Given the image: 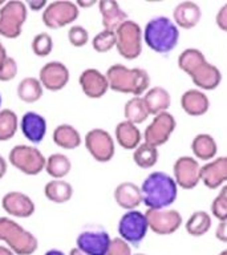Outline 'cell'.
Listing matches in <instances>:
<instances>
[{
    "instance_id": "8992f818",
    "label": "cell",
    "mask_w": 227,
    "mask_h": 255,
    "mask_svg": "<svg viewBox=\"0 0 227 255\" xmlns=\"http://www.w3.org/2000/svg\"><path fill=\"white\" fill-rule=\"evenodd\" d=\"M8 161L12 166L25 175H37L45 169L47 157L35 145L19 143L12 147Z\"/></svg>"
},
{
    "instance_id": "8d00e7d4",
    "label": "cell",
    "mask_w": 227,
    "mask_h": 255,
    "mask_svg": "<svg viewBox=\"0 0 227 255\" xmlns=\"http://www.w3.org/2000/svg\"><path fill=\"white\" fill-rule=\"evenodd\" d=\"M53 39L48 32H40L32 39L31 49L37 57H47L53 51Z\"/></svg>"
},
{
    "instance_id": "6f0895ef",
    "label": "cell",
    "mask_w": 227,
    "mask_h": 255,
    "mask_svg": "<svg viewBox=\"0 0 227 255\" xmlns=\"http://www.w3.org/2000/svg\"><path fill=\"white\" fill-rule=\"evenodd\" d=\"M133 255H146V254H142V253H137V254H133Z\"/></svg>"
},
{
    "instance_id": "d590c367",
    "label": "cell",
    "mask_w": 227,
    "mask_h": 255,
    "mask_svg": "<svg viewBox=\"0 0 227 255\" xmlns=\"http://www.w3.org/2000/svg\"><path fill=\"white\" fill-rule=\"evenodd\" d=\"M20 120L12 109H1L0 111V141L5 142L13 138L19 129Z\"/></svg>"
},
{
    "instance_id": "277c9868",
    "label": "cell",
    "mask_w": 227,
    "mask_h": 255,
    "mask_svg": "<svg viewBox=\"0 0 227 255\" xmlns=\"http://www.w3.org/2000/svg\"><path fill=\"white\" fill-rule=\"evenodd\" d=\"M0 241L16 255H32L39 247L36 235L9 217H0Z\"/></svg>"
},
{
    "instance_id": "9f6ffc18",
    "label": "cell",
    "mask_w": 227,
    "mask_h": 255,
    "mask_svg": "<svg viewBox=\"0 0 227 255\" xmlns=\"http://www.w3.org/2000/svg\"><path fill=\"white\" fill-rule=\"evenodd\" d=\"M4 3H5V0H0V8L3 7V5H4Z\"/></svg>"
},
{
    "instance_id": "816d5d0a",
    "label": "cell",
    "mask_w": 227,
    "mask_h": 255,
    "mask_svg": "<svg viewBox=\"0 0 227 255\" xmlns=\"http://www.w3.org/2000/svg\"><path fill=\"white\" fill-rule=\"evenodd\" d=\"M219 194H222L225 198H227V183H225L222 186V189H221V191H219Z\"/></svg>"
},
{
    "instance_id": "681fc988",
    "label": "cell",
    "mask_w": 227,
    "mask_h": 255,
    "mask_svg": "<svg viewBox=\"0 0 227 255\" xmlns=\"http://www.w3.org/2000/svg\"><path fill=\"white\" fill-rule=\"evenodd\" d=\"M44 255H67V254H65L64 251L59 250V249H51V250H48Z\"/></svg>"
},
{
    "instance_id": "7a4b0ae2",
    "label": "cell",
    "mask_w": 227,
    "mask_h": 255,
    "mask_svg": "<svg viewBox=\"0 0 227 255\" xmlns=\"http://www.w3.org/2000/svg\"><path fill=\"white\" fill-rule=\"evenodd\" d=\"M109 89L125 95L143 96L150 88V75L143 68H127L123 64H113L105 73Z\"/></svg>"
},
{
    "instance_id": "f1b7e54d",
    "label": "cell",
    "mask_w": 227,
    "mask_h": 255,
    "mask_svg": "<svg viewBox=\"0 0 227 255\" xmlns=\"http://www.w3.org/2000/svg\"><path fill=\"white\" fill-rule=\"evenodd\" d=\"M44 194L48 201L61 205L69 202L73 197V186L64 179H52L45 183Z\"/></svg>"
},
{
    "instance_id": "44dd1931",
    "label": "cell",
    "mask_w": 227,
    "mask_h": 255,
    "mask_svg": "<svg viewBox=\"0 0 227 255\" xmlns=\"http://www.w3.org/2000/svg\"><path fill=\"white\" fill-rule=\"evenodd\" d=\"M115 203L123 210H137V207L142 203L141 187L130 181H123L115 186L113 191Z\"/></svg>"
},
{
    "instance_id": "c3c4849f",
    "label": "cell",
    "mask_w": 227,
    "mask_h": 255,
    "mask_svg": "<svg viewBox=\"0 0 227 255\" xmlns=\"http://www.w3.org/2000/svg\"><path fill=\"white\" fill-rule=\"evenodd\" d=\"M0 255H16L13 251L7 246H3V245H0Z\"/></svg>"
},
{
    "instance_id": "f546056e",
    "label": "cell",
    "mask_w": 227,
    "mask_h": 255,
    "mask_svg": "<svg viewBox=\"0 0 227 255\" xmlns=\"http://www.w3.org/2000/svg\"><path fill=\"white\" fill-rule=\"evenodd\" d=\"M16 93L23 103L27 104H33L37 103L41 97H43L44 88L41 83L39 81L37 77H24L16 88Z\"/></svg>"
},
{
    "instance_id": "4fadbf2b",
    "label": "cell",
    "mask_w": 227,
    "mask_h": 255,
    "mask_svg": "<svg viewBox=\"0 0 227 255\" xmlns=\"http://www.w3.org/2000/svg\"><path fill=\"white\" fill-rule=\"evenodd\" d=\"M149 230L157 235H170L178 230L183 222L181 213L175 209H147L145 211Z\"/></svg>"
},
{
    "instance_id": "ffe728a7",
    "label": "cell",
    "mask_w": 227,
    "mask_h": 255,
    "mask_svg": "<svg viewBox=\"0 0 227 255\" xmlns=\"http://www.w3.org/2000/svg\"><path fill=\"white\" fill-rule=\"evenodd\" d=\"M202 19V9L198 4L191 0L181 1L173 9V21L178 28L191 29L197 27Z\"/></svg>"
},
{
    "instance_id": "9c48e42d",
    "label": "cell",
    "mask_w": 227,
    "mask_h": 255,
    "mask_svg": "<svg viewBox=\"0 0 227 255\" xmlns=\"http://www.w3.org/2000/svg\"><path fill=\"white\" fill-rule=\"evenodd\" d=\"M117 231L119 238L126 241L130 246H138L149 231L146 215L139 210H129L123 213L118 221Z\"/></svg>"
},
{
    "instance_id": "4316f807",
    "label": "cell",
    "mask_w": 227,
    "mask_h": 255,
    "mask_svg": "<svg viewBox=\"0 0 227 255\" xmlns=\"http://www.w3.org/2000/svg\"><path fill=\"white\" fill-rule=\"evenodd\" d=\"M53 142L61 149L67 150H73L81 146L83 143V137L77 128H75L71 124H60L55 128L53 134H52Z\"/></svg>"
},
{
    "instance_id": "f5cc1de1",
    "label": "cell",
    "mask_w": 227,
    "mask_h": 255,
    "mask_svg": "<svg viewBox=\"0 0 227 255\" xmlns=\"http://www.w3.org/2000/svg\"><path fill=\"white\" fill-rule=\"evenodd\" d=\"M4 49H5V47H4L3 43H1V40H0V52L4 51Z\"/></svg>"
},
{
    "instance_id": "74e56055",
    "label": "cell",
    "mask_w": 227,
    "mask_h": 255,
    "mask_svg": "<svg viewBox=\"0 0 227 255\" xmlns=\"http://www.w3.org/2000/svg\"><path fill=\"white\" fill-rule=\"evenodd\" d=\"M92 47L99 53H107L115 47V33L109 29L100 31L97 35L92 39Z\"/></svg>"
},
{
    "instance_id": "30bf717a",
    "label": "cell",
    "mask_w": 227,
    "mask_h": 255,
    "mask_svg": "<svg viewBox=\"0 0 227 255\" xmlns=\"http://www.w3.org/2000/svg\"><path fill=\"white\" fill-rule=\"evenodd\" d=\"M112 238L103 226L88 225L76 238V247L87 255H107Z\"/></svg>"
},
{
    "instance_id": "e575fe53",
    "label": "cell",
    "mask_w": 227,
    "mask_h": 255,
    "mask_svg": "<svg viewBox=\"0 0 227 255\" xmlns=\"http://www.w3.org/2000/svg\"><path fill=\"white\" fill-rule=\"evenodd\" d=\"M158 147L153 146L150 143L141 142L133 150V161L141 169H151L158 162Z\"/></svg>"
},
{
    "instance_id": "b9f144b4",
    "label": "cell",
    "mask_w": 227,
    "mask_h": 255,
    "mask_svg": "<svg viewBox=\"0 0 227 255\" xmlns=\"http://www.w3.org/2000/svg\"><path fill=\"white\" fill-rule=\"evenodd\" d=\"M211 214L218 221L227 219V198L222 194H218L211 202Z\"/></svg>"
},
{
    "instance_id": "9a60e30c",
    "label": "cell",
    "mask_w": 227,
    "mask_h": 255,
    "mask_svg": "<svg viewBox=\"0 0 227 255\" xmlns=\"http://www.w3.org/2000/svg\"><path fill=\"white\" fill-rule=\"evenodd\" d=\"M37 79L44 89H48L51 92H59L68 85L69 80H71V72L65 64L53 60V61H48L40 68Z\"/></svg>"
},
{
    "instance_id": "7c38bea8",
    "label": "cell",
    "mask_w": 227,
    "mask_h": 255,
    "mask_svg": "<svg viewBox=\"0 0 227 255\" xmlns=\"http://www.w3.org/2000/svg\"><path fill=\"white\" fill-rule=\"evenodd\" d=\"M177 128L175 117L170 112H162L154 116L151 123L149 124L143 131V142L150 143L153 146H162L170 139L171 134L174 133Z\"/></svg>"
},
{
    "instance_id": "db71d44e",
    "label": "cell",
    "mask_w": 227,
    "mask_h": 255,
    "mask_svg": "<svg viewBox=\"0 0 227 255\" xmlns=\"http://www.w3.org/2000/svg\"><path fill=\"white\" fill-rule=\"evenodd\" d=\"M218 255H227V249L226 250H223V251H221V253H219Z\"/></svg>"
},
{
    "instance_id": "7dc6e473",
    "label": "cell",
    "mask_w": 227,
    "mask_h": 255,
    "mask_svg": "<svg viewBox=\"0 0 227 255\" xmlns=\"http://www.w3.org/2000/svg\"><path fill=\"white\" fill-rule=\"evenodd\" d=\"M75 3L79 8H91L96 4V0H77Z\"/></svg>"
},
{
    "instance_id": "e0dca14e",
    "label": "cell",
    "mask_w": 227,
    "mask_h": 255,
    "mask_svg": "<svg viewBox=\"0 0 227 255\" xmlns=\"http://www.w3.org/2000/svg\"><path fill=\"white\" fill-rule=\"evenodd\" d=\"M79 84L88 99H101L109 91V83L105 73L96 68H87L80 73Z\"/></svg>"
},
{
    "instance_id": "1f68e13d",
    "label": "cell",
    "mask_w": 227,
    "mask_h": 255,
    "mask_svg": "<svg viewBox=\"0 0 227 255\" xmlns=\"http://www.w3.org/2000/svg\"><path fill=\"white\" fill-rule=\"evenodd\" d=\"M149 116L150 115L147 112L146 105L143 103L142 96L130 97L123 105V117L126 121L134 124V125L145 123Z\"/></svg>"
},
{
    "instance_id": "7402d4cb",
    "label": "cell",
    "mask_w": 227,
    "mask_h": 255,
    "mask_svg": "<svg viewBox=\"0 0 227 255\" xmlns=\"http://www.w3.org/2000/svg\"><path fill=\"white\" fill-rule=\"evenodd\" d=\"M190 79L199 91H214L222 83V72L214 64L206 61L195 69Z\"/></svg>"
},
{
    "instance_id": "7bdbcfd3",
    "label": "cell",
    "mask_w": 227,
    "mask_h": 255,
    "mask_svg": "<svg viewBox=\"0 0 227 255\" xmlns=\"http://www.w3.org/2000/svg\"><path fill=\"white\" fill-rule=\"evenodd\" d=\"M215 24L218 25L219 29L227 32V3H225L219 8L217 15H215Z\"/></svg>"
},
{
    "instance_id": "6da1fadb",
    "label": "cell",
    "mask_w": 227,
    "mask_h": 255,
    "mask_svg": "<svg viewBox=\"0 0 227 255\" xmlns=\"http://www.w3.org/2000/svg\"><path fill=\"white\" fill-rule=\"evenodd\" d=\"M142 203L147 209H167L178 197V185L165 171H151L141 183Z\"/></svg>"
},
{
    "instance_id": "60d3db41",
    "label": "cell",
    "mask_w": 227,
    "mask_h": 255,
    "mask_svg": "<svg viewBox=\"0 0 227 255\" xmlns=\"http://www.w3.org/2000/svg\"><path fill=\"white\" fill-rule=\"evenodd\" d=\"M107 255H133L131 254V246L122 238L115 237V238H112L111 243H109Z\"/></svg>"
},
{
    "instance_id": "5b68a950",
    "label": "cell",
    "mask_w": 227,
    "mask_h": 255,
    "mask_svg": "<svg viewBox=\"0 0 227 255\" xmlns=\"http://www.w3.org/2000/svg\"><path fill=\"white\" fill-rule=\"evenodd\" d=\"M115 33V48L119 56L126 60H135L142 53L143 31L141 25L134 20L123 21Z\"/></svg>"
},
{
    "instance_id": "484cf974",
    "label": "cell",
    "mask_w": 227,
    "mask_h": 255,
    "mask_svg": "<svg viewBox=\"0 0 227 255\" xmlns=\"http://www.w3.org/2000/svg\"><path fill=\"white\" fill-rule=\"evenodd\" d=\"M143 103L146 105L149 115L157 116L162 112H167L171 105V96L167 89L163 87L155 85L150 87L146 93L142 96Z\"/></svg>"
},
{
    "instance_id": "f35d334b",
    "label": "cell",
    "mask_w": 227,
    "mask_h": 255,
    "mask_svg": "<svg viewBox=\"0 0 227 255\" xmlns=\"http://www.w3.org/2000/svg\"><path fill=\"white\" fill-rule=\"evenodd\" d=\"M68 40H69V43L73 47H84L89 41V31L85 27H83V25H80V24H73L68 29Z\"/></svg>"
},
{
    "instance_id": "3957f363",
    "label": "cell",
    "mask_w": 227,
    "mask_h": 255,
    "mask_svg": "<svg viewBox=\"0 0 227 255\" xmlns=\"http://www.w3.org/2000/svg\"><path fill=\"white\" fill-rule=\"evenodd\" d=\"M143 43L159 55L170 53L179 41V28L167 16H155L146 23Z\"/></svg>"
},
{
    "instance_id": "cb8c5ba5",
    "label": "cell",
    "mask_w": 227,
    "mask_h": 255,
    "mask_svg": "<svg viewBox=\"0 0 227 255\" xmlns=\"http://www.w3.org/2000/svg\"><path fill=\"white\" fill-rule=\"evenodd\" d=\"M99 11L104 29L109 31L114 32L123 21L129 19L126 12L123 11L115 0H100Z\"/></svg>"
},
{
    "instance_id": "d6986e66",
    "label": "cell",
    "mask_w": 227,
    "mask_h": 255,
    "mask_svg": "<svg viewBox=\"0 0 227 255\" xmlns=\"http://www.w3.org/2000/svg\"><path fill=\"white\" fill-rule=\"evenodd\" d=\"M201 182L211 190L227 182V155L211 159L201 166Z\"/></svg>"
},
{
    "instance_id": "d4e9b609",
    "label": "cell",
    "mask_w": 227,
    "mask_h": 255,
    "mask_svg": "<svg viewBox=\"0 0 227 255\" xmlns=\"http://www.w3.org/2000/svg\"><path fill=\"white\" fill-rule=\"evenodd\" d=\"M114 139L125 150H134L142 142V133L137 125L123 120L115 125Z\"/></svg>"
},
{
    "instance_id": "f907efd6",
    "label": "cell",
    "mask_w": 227,
    "mask_h": 255,
    "mask_svg": "<svg viewBox=\"0 0 227 255\" xmlns=\"http://www.w3.org/2000/svg\"><path fill=\"white\" fill-rule=\"evenodd\" d=\"M69 255H87V254H84L83 251H80L77 247H73V249L69 251Z\"/></svg>"
},
{
    "instance_id": "603a6c76",
    "label": "cell",
    "mask_w": 227,
    "mask_h": 255,
    "mask_svg": "<svg viewBox=\"0 0 227 255\" xmlns=\"http://www.w3.org/2000/svg\"><path fill=\"white\" fill-rule=\"evenodd\" d=\"M181 108L191 117H201L210 109V100L203 91L191 88L183 92L181 96Z\"/></svg>"
},
{
    "instance_id": "f6af8a7d",
    "label": "cell",
    "mask_w": 227,
    "mask_h": 255,
    "mask_svg": "<svg viewBox=\"0 0 227 255\" xmlns=\"http://www.w3.org/2000/svg\"><path fill=\"white\" fill-rule=\"evenodd\" d=\"M27 8L28 9H32V11H41L44 8L47 7V0H28L27 3Z\"/></svg>"
},
{
    "instance_id": "ab89813d",
    "label": "cell",
    "mask_w": 227,
    "mask_h": 255,
    "mask_svg": "<svg viewBox=\"0 0 227 255\" xmlns=\"http://www.w3.org/2000/svg\"><path fill=\"white\" fill-rule=\"evenodd\" d=\"M19 72V65H17V61H16L13 57L8 56L7 60L4 61L3 67L0 68V81H11L16 77Z\"/></svg>"
},
{
    "instance_id": "ba28073f",
    "label": "cell",
    "mask_w": 227,
    "mask_h": 255,
    "mask_svg": "<svg viewBox=\"0 0 227 255\" xmlns=\"http://www.w3.org/2000/svg\"><path fill=\"white\" fill-rule=\"evenodd\" d=\"M80 16V8L71 0H56L44 8L41 20L49 29H59L73 24Z\"/></svg>"
},
{
    "instance_id": "ac0fdd59",
    "label": "cell",
    "mask_w": 227,
    "mask_h": 255,
    "mask_svg": "<svg viewBox=\"0 0 227 255\" xmlns=\"http://www.w3.org/2000/svg\"><path fill=\"white\" fill-rule=\"evenodd\" d=\"M19 128L21 129V133L25 138L32 143V145H39L44 141L47 135V120L44 116H41L37 112L29 111L25 112L21 116Z\"/></svg>"
},
{
    "instance_id": "bcb514c9",
    "label": "cell",
    "mask_w": 227,
    "mask_h": 255,
    "mask_svg": "<svg viewBox=\"0 0 227 255\" xmlns=\"http://www.w3.org/2000/svg\"><path fill=\"white\" fill-rule=\"evenodd\" d=\"M7 170H8L7 159L4 158L3 155H0V181L4 178V175L7 174Z\"/></svg>"
},
{
    "instance_id": "52a82bcc",
    "label": "cell",
    "mask_w": 227,
    "mask_h": 255,
    "mask_svg": "<svg viewBox=\"0 0 227 255\" xmlns=\"http://www.w3.org/2000/svg\"><path fill=\"white\" fill-rule=\"evenodd\" d=\"M28 17L27 4L21 0H8L0 8V36L17 39Z\"/></svg>"
},
{
    "instance_id": "83f0119b",
    "label": "cell",
    "mask_w": 227,
    "mask_h": 255,
    "mask_svg": "<svg viewBox=\"0 0 227 255\" xmlns=\"http://www.w3.org/2000/svg\"><path fill=\"white\" fill-rule=\"evenodd\" d=\"M191 151L195 159L209 162L211 159H214L218 153V143L211 134L199 133L191 141Z\"/></svg>"
},
{
    "instance_id": "ee69618b",
    "label": "cell",
    "mask_w": 227,
    "mask_h": 255,
    "mask_svg": "<svg viewBox=\"0 0 227 255\" xmlns=\"http://www.w3.org/2000/svg\"><path fill=\"white\" fill-rule=\"evenodd\" d=\"M215 238L223 243H227V219L219 221L217 230H215Z\"/></svg>"
},
{
    "instance_id": "11a10c76",
    "label": "cell",
    "mask_w": 227,
    "mask_h": 255,
    "mask_svg": "<svg viewBox=\"0 0 227 255\" xmlns=\"http://www.w3.org/2000/svg\"><path fill=\"white\" fill-rule=\"evenodd\" d=\"M1 104H3V97H1V93H0V111H1Z\"/></svg>"
},
{
    "instance_id": "5bb4252c",
    "label": "cell",
    "mask_w": 227,
    "mask_h": 255,
    "mask_svg": "<svg viewBox=\"0 0 227 255\" xmlns=\"http://www.w3.org/2000/svg\"><path fill=\"white\" fill-rule=\"evenodd\" d=\"M173 178L178 187L191 190L201 182V165L190 155H181L173 165Z\"/></svg>"
},
{
    "instance_id": "8fae6325",
    "label": "cell",
    "mask_w": 227,
    "mask_h": 255,
    "mask_svg": "<svg viewBox=\"0 0 227 255\" xmlns=\"http://www.w3.org/2000/svg\"><path fill=\"white\" fill-rule=\"evenodd\" d=\"M85 147L95 161L109 162L115 153V141L103 128H93L85 134Z\"/></svg>"
},
{
    "instance_id": "d6a6232c",
    "label": "cell",
    "mask_w": 227,
    "mask_h": 255,
    "mask_svg": "<svg viewBox=\"0 0 227 255\" xmlns=\"http://www.w3.org/2000/svg\"><path fill=\"white\" fill-rule=\"evenodd\" d=\"M211 225H213L211 215L205 210H197L189 217L185 227H186L187 234L198 238V237H203L209 233Z\"/></svg>"
},
{
    "instance_id": "4dcf8cb0",
    "label": "cell",
    "mask_w": 227,
    "mask_h": 255,
    "mask_svg": "<svg viewBox=\"0 0 227 255\" xmlns=\"http://www.w3.org/2000/svg\"><path fill=\"white\" fill-rule=\"evenodd\" d=\"M44 170L51 175L52 179H64L72 170L71 159L64 153H53L47 157Z\"/></svg>"
},
{
    "instance_id": "836d02e7",
    "label": "cell",
    "mask_w": 227,
    "mask_h": 255,
    "mask_svg": "<svg viewBox=\"0 0 227 255\" xmlns=\"http://www.w3.org/2000/svg\"><path fill=\"white\" fill-rule=\"evenodd\" d=\"M207 60L203 55V52L197 48H186L185 51L181 52L178 56V67L179 69L186 73L190 77L197 68H199L203 63H206Z\"/></svg>"
},
{
    "instance_id": "2e32d148",
    "label": "cell",
    "mask_w": 227,
    "mask_h": 255,
    "mask_svg": "<svg viewBox=\"0 0 227 255\" xmlns=\"http://www.w3.org/2000/svg\"><path fill=\"white\" fill-rule=\"evenodd\" d=\"M3 210L15 218H29L35 214L36 205L33 199L23 191H8L1 198Z\"/></svg>"
}]
</instances>
